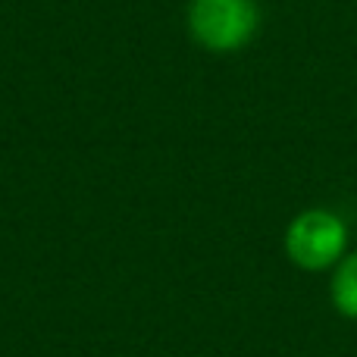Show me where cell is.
Segmentation results:
<instances>
[{"instance_id": "3", "label": "cell", "mask_w": 357, "mask_h": 357, "mask_svg": "<svg viewBox=\"0 0 357 357\" xmlns=\"http://www.w3.org/2000/svg\"><path fill=\"white\" fill-rule=\"evenodd\" d=\"M333 304L335 310L357 320V254L339 260V270L333 279Z\"/></svg>"}, {"instance_id": "2", "label": "cell", "mask_w": 357, "mask_h": 357, "mask_svg": "<svg viewBox=\"0 0 357 357\" xmlns=\"http://www.w3.org/2000/svg\"><path fill=\"white\" fill-rule=\"evenodd\" d=\"M348 229L329 210H304L285 232V251L304 270H326L345 257Z\"/></svg>"}, {"instance_id": "1", "label": "cell", "mask_w": 357, "mask_h": 357, "mask_svg": "<svg viewBox=\"0 0 357 357\" xmlns=\"http://www.w3.org/2000/svg\"><path fill=\"white\" fill-rule=\"evenodd\" d=\"M188 29L207 50H238L257 29V6L251 0H191Z\"/></svg>"}]
</instances>
